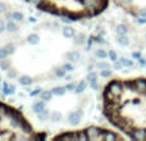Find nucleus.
Listing matches in <instances>:
<instances>
[{
  "mask_svg": "<svg viewBox=\"0 0 146 141\" xmlns=\"http://www.w3.org/2000/svg\"><path fill=\"white\" fill-rule=\"evenodd\" d=\"M49 114H50V113H49V109L48 108H44L42 110L37 113V118L40 119L41 122H45V121H48V119H49Z\"/></svg>",
  "mask_w": 146,
  "mask_h": 141,
  "instance_id": "12",
  "label": "nucleus"
},
{
  "mask_svg": "<svg viewBox=\"0 0 146 141\" xmlns=\"http://www.w3.org/2000/svg\"><path fill=\"white\" fill-rule=\"evenodd\" d=\"M51 98H53V92L51 91H49V90H44V91H41V94H40V99L41 100H44L46 103V101H50L51 100Z\"/></svg>",
  "mask_w": 146,
  "mask_h": 141,
  "instance_id": "15",
  "label": "nucleus"
},
{
  "mask_svg": "<svg viewBox=\"0 0 146 141\" xmlns=\"http://www.w3.org/2000/svg\"><path fill=\"white\" fill-rule=\"evenodd\" d=\"M141 15H142V18H146V9L141 10Z\"/></svg>",
  "mask_w": 146,
  "mask_h": 141,
  "instance_id": "39",
  "label": "nucleus"
},
{
  "mask_svg": "<svg viewBox=\"0 0 146 141\" xmlns=\"http://www.w3.org/2000/svg\"><path fill=\"white\" fill-rule=\"evenodd\" d=\"M76 85H77V83H76V82H69L68 85H66V88H67V91H74V88H76Z\"/></svg>",
  "mask_w": 146,
  "mask_h": 141,
  "instance_id": "32",
  "label": "nucleus"
},
{
  "mask_svg": "<svg viewBox=\"0 0 146 141\" xmlns=\"http://www.w3.org/2000/svg\"><path fill=\"white\" fill-rule=\"evenodd\" d=\"M17 76V72H15L14 69H9L8 70V77L9 78H13V77H15Z\"/></svg>",
  "mask_w": 146,
  "mask_h": 141,
  "instance_id": "35",
  "label": "nucleus"
},
{
  "mask_svg": "<svg viewBox=\"0 0 146 141\" xmlns=\"http://www.w3.org/2000/svg\"><path fill=\"white\" fill-rule=\"evenodd\" d=\"M62 33L66 39H73L76 36V30L71 26H64L63 30H62Z\"/></svg>",
  "mask_w": 146,
  "mask_h": 141,
  "instance_id": "6",
  "label": "nucleus"
},
{
  "mask_svg": "<svg viewBox=\"0 0 146 141\" xmlns=\"http://www.w3.org/2000/svg\"><path fill=\"white\" fill-rule=\"evenodd\" d=\"M90 86H91V88H94V90H96V88L99 87V85H98V81H92V82H90Z\"/></svg>",
  "mask_w": 146,
  "mask_h": 141,
  "instance_id": "38",
  "label": "nucleus"
},
{
  "mask_svg": "<svg viewBox=\"0 0 146 141\" xmlns=\"http://www.w3.org/2000/svg\"><path fill=\"white\" fill-rule=\"evenodd\" d=\"M41 91H42V88H40V87H37V88H35V90L31 92V96H36V95H38V94H41Z\"/></svg>",
  "mask_w": 146,
  "mask_h": 141,
  "instance_id": "36",
  "label": "nucleus"
},
{
  "mask_svg": "<svg viewBox=\"0 0 146 141\" xmlns=\"http://www.w3.org/2000/svg\"><path fill=\"white\" fill-rule=\"evenodd\" d=\"M117 41H118V44H121L122 46H127L129 44L128 39L126 37V35H119L118 39H117Z\"/></svg>",
  "mask_w": 146,
  "mask_h": 141,
  "instance_id": "19",
  "label": "nucleus"
},
{
  "mask_svg": "<svg viewBox=\"0 0 146 141\" xmlns=\"http://www.w3.org/2000/svg\"><path fill=\"white\" fill-rule=\"evenodd\" d=\"M86 86H87L86 81H81V82H78L77 85H76L74 92H76V94H81V92H83V91L86 90Z\"/></svg>",
  "mask_w": 146,
  "mask_h": 141,
  "instance_id": "17",
  "label": "nucleus"
},
{
  "mask_svg": "<svg viewBox=\"0 0 146 141\" xmlns=\"http://www.w3.org/2000/svg\"><path fill=\"white\" fill-rule=\"evenodd\" d=\"M48 13L71 19L91 18L106 9L109 0H28Z\"/></svg>",
  "mask_w": 146,
  "mask_h": 141,
  "instance_id": "2",
  "label": "nucleus"
},
{
  "mask_svg": "<svg viewBox=\"0 0 146 141\" xmlns=\"http://www.w3.org/2000/svg\"><path fill=\"white\" fill-rule=\"evenodd\" d=\"M66 57H67V59H68L69 62L74 63V62L80 61L81 54H80V51H77V50H72V51H68V53L66 54Z\"/></svg>",
  "mask_w": 146,
  "mask_h": 141,
  "instance_id": "7",
  "label": "nucleus"
},
{
  "mask_svg": "<svg viewBox=\"0 0 146 141\" xmlns=\"http://www.w3.org/2000/svg\"><path fill=\"white\" fill-rule=\"evenodd\" d=\"M4 49L7 50L8 55H12V54H14V51H15V48H14V45H13V44H8V45H5Z\"/></svg>",
  "mask_w": 146,
  "mask_h": 141,
  "instance_id": "25",
  "label": "nucleus"
},
{
  "mask_svg": "<svg viewBox=\"0 0 146 141\" xmlns=\"http://www.w3.org/2000/svg\"><path fill=\"white\" fill-rule=\"evenodd\" d=\"M18 82H19L22 86H30L31 83L33 82V80H32V77H30V76L22 74V76L18 77Z\"/></svg>",
  "mask_w": 146,
  "mask_h": 141,
  "instance_id": "8",
  "label": "nucleus"
},
{
  "mask_svg": "<svg viewBox=\"0 0 146 141\" xmlns=\"http://www.w3.org/2000/svg\"><path fill=\"white\" fill-rule=\"evenodd\" d=\"M66 74H67V70L63 68V66L55 69V76L56 77H66Z\"/></svg>",
  "mask_w": 146,
  "mask_h": 141,
  "instance_id": "23",
  "label": "nucleus"
},
{
  "mask_svg": "<svg viewBox=\"0 0 146 141\" xmlns=\"http://www.w3.org/2000/svg\"><path fill=\"white\" fill-rule=\"evenodd\" d=\"M23 18H25L23 13H21V12H13V19H14L15 22H22Z\"/></svg>",
  "mask_w": 146,
  "mask_h": 141,
  "instance_id": "22",
  "label": "nucleus"
},
{
  "mask_svg": "<svg viewBox=\"0 0 146 141\" xmlns=\"http://www.w3.org/2000/svg\"><path fill=\"white\" fill-rule=\"evenodd\" d=\"M7 57H9V55H8V53H7V50H5L4 48H1V49H0V61L7 59Z\"/></svg>",
  "mask_w": 146,
  "mask_h": 141,
  "instance_id": "31",
  "label": "nucleus"
},
{
  "mask_svg": "<svg viewBox=\"0 0 146 141\" xmlns=\"http://www.w3.org/2000/svg\"><path fill=\"white\" fill-rule=\"evenodd\" d=\"M0 67H1V69L8 70V69H9V62H7V61H5V59H3V61H0Z\"/></svg>",
  "mask_w": 146,
  "mask_h": 141,
  "instance_id": "29",
  "label": "nucleus"
},
{
  "mask_svg": "<svg viewBox=\"0 0 146 141\" xmlns=\"http://www.w3.org/2000/svg\"><path fill=\"white\" fill-rule=\"evenodd\" d=\"M96 68L98 69H106V68H110V64L106 63V62H99V63H96Z\"/></svg>",
  "mask_w": 146,
  "mask_h": 141,
  "instance_id": "27",
  "label": "nucleus"
},
{
  "mask_svg": "<svg viewBox=\"0 0 146 141\" xmlns=\"http://www.w3.org/2000/svg\"><path fill=\"white\" fill-rule=\"evenodd\" d=\"M3 92H4L5 95H13V94L15 92V86L13 85V83L5 82L4 85H3Z\"/></svg>",
  "mask_w": 146,
  "mask_h": 141,
  "instance_id": "9",
  "label": "nucleus"
},
{
  "mask_svg": "<svg viewBox=\"0 0 146 141\" xmlns=\"http://www.w3.org/2000/svg\"><path fill=\"white\" fill-rule=\"evenodd\" d=\"M33 132L18 110L0 103V140H37Z\"/></svg>",
  "mask_w": 146,
  "mask_h": 141,
  "instance_id": "3",
  "label": "nucleus"
},
{
  "mask_svg": "<svg viewBox=\"0 0 146 141\" xmlns=\"http://www.w3.org/2000/svg\"><path fill=\"white\" fill-rule=\"evenodd\" d=\"M104 116L128 139L146 140V78L113 80L103 92Z\"/></svg>",
  "mask_w": 146,
  "mask_h": 141,
  "instance_id": "1",
  "label": "nucleus"
},
{
  "mask_svg": "<svg viewBox=\"0 0 146 141\" xmlns=\"http://www.w3.org/2000/svg\"><path fill=\"white\" fill-rule=\"evenodd\" d=\"M7 31H9V32H17L18 31V26H17V22H15L14 19H10L8 21L7 23Z\"/></svg>",
  "mask_w": 146,
  "mask_h": 141,
  "instance_id": "14",
  "label": "nucleus"
},
{
  "mask_svg": "<svg viewBox=\"0 0 146 141\" xmlns=\"http://www.w3.org/2000/svg\"><path fill=\"white\" fill-rule=\"evenodd\" d=\"M108 55L110 57V59H111L113 62H115V61H117V54H115V51H114V50H110V51H109Z\"/></svg>",
  "mask_w": 146,
  "mask_h": 141,
  "instance_id": "33",
  "label": "nucleus"
},
{
  "mask_svg": "<svg viewBox=\"0 0 146 141\" xmlns=\"http://www.w3.org/2000/svg\"><path fill=\"white\" fill-rule=\"evenodd\" d=\"M86 80H87L88 82H92V81H98V73L94 72V70H91V72L87 74Z\"/></svg>",
  "mask_w": 146,
  "mask_h": 141,
  "instance_id": "24",
  "label": "nucleus"
},
{
  "mask_svg": "<svg viewBox=\"0 0 146 141\" xmlns=\"http://www.w3.org/2000/svg\"><path fill=\"white\" fill-rule=\"evenodd\" d=\"M5 12H7V5H5L4 3H0V14L5 13Z\"/></svg>",
  "mask_w": 146,
  "mask_h": 141,
  "instance_id": "37",
  "label": "nucleus"
},
{
  "mask_svg": "<svg viewBox=\"0 0 146 141\" xmlns=\"http://www.w3.org/2000/svg\"><path fill=\"white\" fill-rule=\"evenodd\" d=\"M127 32H128V30H127V27L124 25L117 26V33L118 35H127Z\"/></svg>",
  "mask_w": 146,
  "mask_h": 141,
  "instance_id": "21",
  "label": "nucleus"
},
{
  "mask_svg": "<svg viewBox=\"0 0 146 141\" xmlns=\"http://www.w3.org/2000/svg\"><path fill=\"white\" fill-rule=\"evenodd\" d=\"M100 76H101V77H104V78H109V77H111V69H110V68L101 69Z\"/></svg>",
  "mask_w": 146,
  "mask_h": 141,
  "instance_id": "26",
  "label": "nucleus"
},
{
  "mask_svg": "<svg viewBox=\"0 0 146 141\" xmlns=\"http://www.w3.org/2000/svg\"><path fill=\"white\" fill-rule=\"evenodd\" d=\"M66 80H67V81H71V80H72V76H67V74H66Z\"/></svg>",
  "mask_w": 146,
  "mask_h": 141,
  "instance_id": "40",
  "label": "nucleus"
},
{
  "mask_svg": "<svg viewBox=\"0 0 146 141\" xmlns=\"http://www.w3.org/2000/svg\"><path fill=\"white\" fill-rule=\"evenodd\" d=\"M0 80H1V77H0Z\"/></svg>",
  "mask_w": 146,
  "mask_h": 141,
  "instance_id": "41",
  "label": "nucleus"
},
{
  "mask_svg": "<svg viewBox=\"0 0 146 141\" xmlns=\"http://www.w3.org/2000/svg\"><path fill=\"white\" fill-rule=\"evenodd\" d=\"M63 68L66 69L67 72H72V70L74 69V67H73L72 62H69V63H64V64H63Z\"/></svg>",
  "mask_w": 146,
  "mask_h": 141,
  "instance_id": "30",
  "label": "nucleus"
},
{
  "mask_svg": "<svg viewBox=\"0 0 146 141\" xmlns=\"http://www.w3.org/2000/svg\"><path fill=\"white\" fill-rule=\"evenodd\" d=\"M49 119H50L51 122H60V119H62V114H60V112H56V110H54V112H51L50 114H49Z\"/></svg>",
  "mask_w": 146,
  "mask_h": 141,
  "instance_id": "16",
  "label": "nucleus"
},
{
  "mask_svg": "<svg viewBox=\"0 0 146 141\" xmlns=\"http://www.w3.org/2000/svg\"><path fill=\"white\" fill-rule=\"evenodd\" d=\"M66 91H67L66 86H56V87H54L53 90H51V92L55 96H63L64 94H66Z\"/></svg>",
  "mask_w": 146,
  "mask_h": 141,
  "instance_id": "13",
  "label": "nucleus"
},
{
  "mask_svg": "<svg viewBox=\"0 0 146 141\" xmlns=\"http://www.w3.org/2000/svg\"><path fill=\"white\" fill-rule=\"evenodd\" d=\"M27 43L30 44V45H37V44L40 43V36H38L37 33H30L27 37Z\"/></svg>",
  "mask_w": 146,
  "mask_h": 141,
  "instance_id": "11",
  "label": "nucleus"
},
{
  "mask_svg": "<svg viewBox=\"0 0 146 141\" xmlns=\"http://www.w3.org/2000/svg\"><path fill=\"white\" fill-rule=\"evenodd\" d=\"M95 55L98 57L99 59H105L106 57H108V53H106L104 49H98V50L95 51Z\"/></svg>",
  "mask_w": 146,
  "mask_h": 141,
  "instance_id": "20",
  "label": "nucleus"
},
{
  "mask_svg": "<svg viewBox=\"0 0 146 141\" xmlns=\"http://www.w3.org/2000/svg\"><path fill=\"white\" fill-rule=\"evenodd\" d=\"M5 30H7V25H5V22L3 19H0V33L4 32Z\"/></svg>",
  "mask_w": 146,
  "mask_h": 141,
  "instance_id": "34",
  "label": "nucleus"
},
{
  "mask_svg": "<svg viewBox=\"0 0 146 141\" xmlns=\"http://www.w3.org/2000/svg\"><path fill=\"white\" fill-rule=\"evenodd\" d=\"M119 62L122 63V66H124V67H132V61H129V59H126V58H121L119 59Z\"/></svg>",
  "mask_w": 146,
  "mask_h": 141,
  "instance_id": "28",
  "label": "nucleus"
},
{
  "mask_svg": "<svg viewBox=\"0 0 146 141\" xmlns=\"http://www.w3.org/2000/svg\"><path fill=\"white\" fill-rule=\"evenodd\" d=\"M81 118H82V113L81 112H72V113L68 114V122L72 126H77L81 122Z\"/></svg>",
  "mask_w": 146,
  "mask_h": 141,
  "instance_id": "5",
  "label": "nucleus"
},
{
  "mask_svg": "<svg viewBox=\"0 0 146 141\" xmlns=\"http://www.w3.org/2000/svg\"><path fill=\"white\" fill-rule=\"evenodd\" d=\"M54 140H124V136L110 130L92 126L78 131L59 134L54 136Z\"/></svg>",
  "mask_w": 146,
  "mask_h": 141,
  "instance_id": "4",
  "label": "nucleus"
},
{
  "mask_svg": "<svg viewBox=\"0 0 146 141\" xmlns=\"http://www.w3.org/2000/svg\"><path fill=\"white\" fill-rule=\"evenodd\" d=\"M44 108H46V105H45V101H44V100H41V99H40V100H38V101H36V103L32 105V110L35 112L36 114H37L38 112H41V110H42Z\"/></svg>",
  "mask_w": 146,
  "mask_h": 141,
  "instance_id": "10",
  "label": "nucleus"
},
{
  "mask_svg": "<svg viewBox=\"0 0 146 141\" xmlns=\"http://www.w3.org/2000/svg\"><path fill=\"white\" fill-rule=\"evenodd\" d=\"M85 40H86L85 33H78V35L74 36V44L76 45H82V44H85Z\"/></svg>",
  "mask_w": 146,
  "mask_h": 141,
  "instance_id": "18",
  "label": "nucleus"
}]
</instances>
